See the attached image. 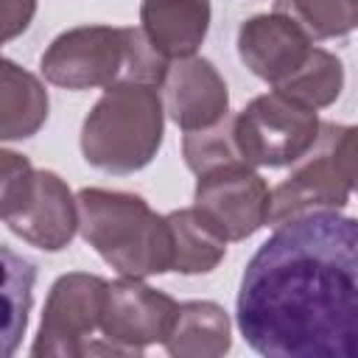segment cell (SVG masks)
<instances>
[{
    "label": "cell",
    "mask_w": 358,
    "mask_h": 358,
    "mask_svg": "<svg viewBox=\"0 0 358 358\" xmlns=\"http://www.w3.org/2000/svg\"><path fill=\"white\" fill-rule=\"evenodd\" d=\"M238 327L268 358H355L358 224L338 210L280 221L246 263Z\"/></svg>",
    "instance_id": "1"
},
{
    "label": "cell",
    "mask_w": 358,
    "mask_h": 358,
    "mask_svg": "<svg viewBox=\"0 0 358 358\" xmlns=\"http://www.w3.org/2000/svg\"><path fill=\"white\" fill-rule=\"evenodd\" d=\"M84 241L123 277L165 274L173 263L168 215H157L145 199L123 190L84 187L76 196Z\"/></svg>",
    "instance_id": "2"
},
{
    "label": "cell",
    "mask_w": 358,
    "mask_h": 358,
    "mask_svg": "<svg viewBox=\"0 0 358 358\" xmlns=\"http://www.w3.org/2000/svg\"><path fill=\"white\" fill-rule=\"evenodd\" d=\"M42 76L64 90L112 87L120 81L162 84L168 59H162L140 28L78 25L59 34L42 53Z\"/></svg>",
    "instance_id": "3"
},
{
    "label": "cell",
    "mask_w": 358,
    "mask_h": 358,
    "mask_svg": "<svg viewBox=\"0 0 358 358\" xmlns=\"http://www.w3.org/2000/svg\"><path fill=\"white\" fill-rule=\"evenodd\" d=\"M165 129V106L157 84L120 81L103 90L81 126L84 159L106 173H134L145 168Z\"/></svg>",
    "instance_id": "4"
},
{
    "label": "cell",
    "mask_w": 358,
    "mask_h": 358,
    "mask_svg": "<svg viewBox=\"0 0 358 358\" xmlns=\"http://www.w3.org/2000/svg\"><path fill=\"white\" fill-rule=\"evenodd\" d=\"M355 154L352 126L319 123L313 145L271 190L268 224H280L305 213L347 207L355 185Z\"/></svg>",
    "instance_id": "5"
},
{
    "label": "cell",
    "mask_w": 358,
    "mask_h": 358,
    "mask_svg": "<svg viewBox=\"0 0 358 358\" xmlns=\"http://www.w3.org/2000/svg\"><path fill=\"white\" fill-rule=\"evenodd\" d=\"M316 109L282 95L266 92L252 98L238 115H232V140L246 165L282 168L294 165L316 140Z\"/></svg>",
    "instance_id": "6"
},
{
    "label": "cell",
    "mask_w": 358,
    "mask_h": 358,
    "mask_svg": "<svg viewBox=\"0 0 358 358\" xmlns=\"http://www.w3.org/2000/svg\"><path fill=\"white\" fill-rule=\"evenodd\" d=\"M106 280L95 274H64L53 282L45 302L39 336L31 347L34 358H78V355H112V347L101 336V305Z\"/></svg>",
    "instance_id": "7"
},
{
    "label": "cell",
    "mask_w": 358,
    "mask_h": 358,
    "mask_svg": "<svg viewBox=\"0 0 358 358\" xmlns=\"http://www.w3.org/2000/svg\"><path fill=\"white\" fill-rule=\"evenodd\" d=\"M193 201L224 241H243L268 224L271 190L252 165L235 159L199 173Z\"/></svg>",
    "instance_id": "8"
},
{
    "label": "cell",
    "mask_w": 358,
    "mask_h": 358,
    "mask_svg": "<svg viewBox=\"0 0 358 358\" xmlns=\"http://www.w3.org/2000/svg\"><path fill=\"white\" fill-rule=\"evenodd\" d=\"M176 310L179 302L168 294L140 282L137 277H120L106 282L101 336L112 347V355H140L148 344H162L168 338Z\"/></svg>",
    "instance_id": "9"
},
{
    "label": "cell",
    "mask_w": 358,
    "mask_h": 358,
    "mask_svg": "<svg viewBox=\"0 0 358 358\" xmlns=\"http://www.w3.org/2000/svg\"><path fill=\"white\" fill-rule=\"evenodd\" d=\"M238 53L257 78L280 87L308 62L313 45L299 25H294L285 14L271 11L241 25Z\"/></svg>",
    "instance_id": "10"
},
{
    "label": "cell",
    "mask_w": 358,
    "mask_h": 358,
    "mask_svg": "<svg viewBox=\"0 0 358 358\" xmlns=\"http://www.w3.org/2000/svg\"><path fill=\"white\" fill-rule=\"evenodd\" d=\"M165 90L162 106L168 117L185 131H196L218 123L227 115L229 92L224 78L207 59H179V64H168V73L159 84Z\"/></svg>",
    "instance_id": "11"
},
{
    "label": "cell",
    "mask_w": 358,
    "mask_h": 358,
    "mask_svg": "<svg viewBox=\"0 0 358 358\" xmlns=\"http://www.w3.org/2000/svg\"><path fill=\"white\" fill-rule=\"evenodd\" d=\"M6 227L36 249L59 252L73 241L78 229V204L62 176L53 171H36L28 204Z\"/></svg>",
    "instance_id": "12"
},
{
    "label": "cell",
    "mask_w": 358,
    "mask_h": 358,
    "mask_svg": "<svg viewBox=\"0 0 358 358\" xmlns=\"http://www.w3.org/2000/svg\"><path fill=\"white\" fill-rule=\"evenodd\" d=\"M210 0H143L140 31L162 59H190L210 28Z\"/></svg>",
    "instance_id": "13"
},
{
    "label": "cell",
    "mask_w": 358,
    "mask_h": 358,
    "mask_svg": "<svg viewBox=\"0 0 358 358\" xmlns=\"http://www.w3.org/2000/svg\"><path fill=\"white\" fill-rule=\"evenodd\" d=\"M48 120L42 81L11 59L0 56V140L34 137Z\"/></svg>",
    "instance_id": "14"
},
{
    "label": "cell",
    "mask_w": 358,
    "mask_h": 358,
    "mask_svg": "<svg viewBox=\"0 0 358 358\" xmlns=\"http://www.w3.org/2000/svg\"><path fill=\"white\" fill-rule=\"evenodd\" d=\"M176 358H215L229 350V319L215 302H182L162 341Z\"/></svg>",
    "instance_id": "15"
},
{
    "label": "cell",
    "mask_w": 358,
    "mask_h": 358,
    "mask_svg": "<svg viewBox=\"0 0 358 358\" xmlns=\"http://www.w3.org/2000/svg\"><path fill=\"white\" fill-rule=\"evenodd\" d=\"M34 282L36 266L8 246H0V358L14 355L25 336Z\"/></svg>",
    "instance_id": "16"
},
{
    "label": "cell",
    "mask_w": 358,
    "mask_h": 358,
    "mask_svg": "<svg viewBox=\"0 0 358 358\" xmlns=\"http://www.w3.org/2000/svg\"><path fill=\"white\" fill-rule=\"evenodd\" d=\"M168 224H171V241H173L171 271L204 274L224 260L227 241L196 207L168 213Z\"/></svg>",
    "instance_id": "17"
},
{
    "label": "cell",
    "mask_w": 358,
    "mask_h": 358,
    "mask_svg": "<svg viewBox=\"0 0 358 358\" xmlns=\"http://www.w3.org/2000/svg\"><path fill=\"white\" fill-rule=\"evenodd\" d=\"M341 87H344L341 62L333 53H327L322 48H313L308 62L288 81H282L274 90L299 101V103H305V106H310V109H322V106H330L341 95Z\"/></svg>",
    "instance_id": "18"
},
{
    "label": "cell",
    "mask_w": 358,
    "mask_h": 358,
    "mask_svg": "<svg viewBox=\"0 0 358 358\" xmlns=\"http://www.w3.org/2000/svg\"><path fill=\"white\" fill-rule=\"evenodd\" d=\"M274 11L299 25L308 39L347 36L358 22V0H277Z\"/></svg>",
    "instance_id": "19"
},
{
    "label": "cell",
    "mask_w": 358,
    "mask_h": 358,
    "mask_svg": "<svg viewBox=\"0 0 358 358\" xmlns=\"http://www.w3.org/2000/svg\"><path fill=\"white\" fill-rule=\"evenodd\" d=\"M182 154L187 168L199 176L210 168H218L224 162H235L241 159L235 140H232V115H224L218 123L196 129V131H185L182 140Z\"/></svg>",
    "instance_id": "20"
},
{
    "label": "cell",
    "mask_w": 358,
    "mask_h": 358,
    "mask_svg": "<svg viewBox=\"0 0 358 358\" xmlns=\"http://www.w3.org/2000/svg\"><path fill=\"white\" fill-rule=\"evenodd\" d=\"M36 171L34 165L14 151H0V218L8 224L22 213L34 193Z\"/></svg>",
    "instance_id": "21"
},
{
    "label": "cell",
    "mask_w": 358,
    "mask_h": 358,
    "mask_svg": "<svg viewBox=\"0 0 358 358\" xmlns=\"http://www.w3.org/2000/svg\"><path fill=\"white\" fill-rule=\"evenodd\" d=\"M36 14V0H0V48L28 31Z\"/></svg>",
    "instance_id": "22"
}]
</instances>
